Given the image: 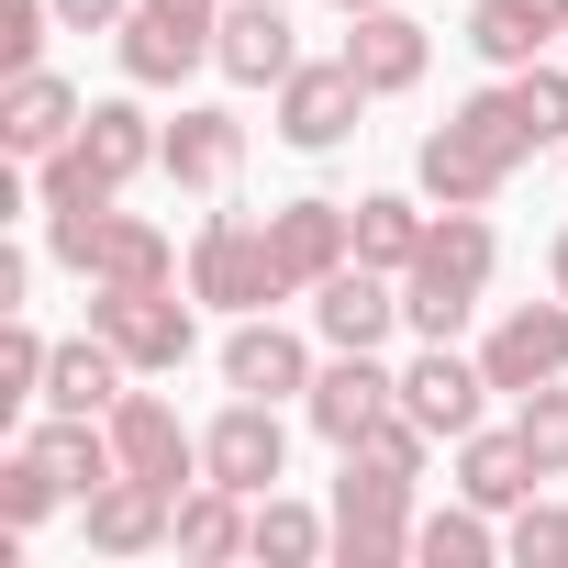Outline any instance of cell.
<instances>
[{"label":"cell","mask_w":568,"mask_h":568,"mask_svg":"<svg viewBox=\"0 0 568 568\" xmlns=\"http://www.w3.org/2000/svg\"><path fill=\"white\" fill-rule=\"evenodd\" d=\"M535 156H546V145H535V123L513 112V79H490V90H468V101L413 145V190H424L435 212H490Z\"/></svg>","instance_id":"1"},{"label":"cell","mask_w":568,"mask_h":568,"mask_svg":"<svg viewBox=\"0 0 568 568\" xmlns=\"http://www.w3.org/2000/svg\"><path fill=\"white\" fill-rule=\"evenodd\" d=\"M145 168H168V123L134 101V79L112 90V101H90L79 112V134L34 168V212H79V201H123Z\"/></svg>","instance_id":"2"},{"label":"cell","mask_w":568,"mask_h":568,"mask_svg":"<svg viewBox=\"0 0 568 568\" xmlns=\"http://www.w3.org/2000/svg\"><path fill=\"white\" fill-rule=\"evenodd\" d=\"M490 278H501L490 212H435L424 256L402 267V335H413V346H457V335L479 324V302H490Z\"/></svg>","instance_id":"3"},{"label":"cell","mask_w":568,"mask_h":568,"mask_svg":"<svg viewBox=\"0 0 568 568\" xmlns=\"http://www.w3.org/2000/svg\"><path fill=\"white\" fill-rule=\"evenodd\" d=\"M45 256L79 278V291H156L190 256L168 245V223L123 212V201H79V212H45Z\"/></svg>","instance_id":"4"},{"label":"cell","mask_w":568,"mask_h":568,"mask_svg":"<svg viewBox=\"0 0 568 568\" xmlns=\"http://www.w3.org/2000/svg\"><path fill=\"white\" fill-rule=\"evenodd\" d=\"M190 302L201 313H278L291 302V278H278V245H267V223H245V212H201V234H190Z\"/></svg>","instance_id":"5"},{"label":"cell","mask_w":568,"mask_h":568,"mask_svg":"<svg viewBox=\"0 0 568 568\" xmlns=\"http://www.w3.org/2000/svg\"><path fill=\"white\" fill-rule=\"evenodd\" d=\"M368 101H379V90H368L346 57H302L291 79L267 90V134L291 145V156H335V145L368 134Z\"/></svg>","instance_id":"6"},{"label":"cell","mask_w":568,"mask_h":568,"mask_svg":"<svg viewBox=\"0 0 568 568\" xmlns=\"http://www.w3.org/2000/svg\"><path fill=\"white\" fill-rule=\"evenodd\" d=\"M190 278H156V291H90V324L134 357V379H179L201 346V302H179Z\"/></svg>","instance_id":"7"},{"label":"cell","mask_w":568,"mask_h":568,"mask_svg":"<svg viewBox=\"0 0 568 568\" xmlns=\"http://www.w3.org/2000/svg\"><path fill=\"white\" fill-rule=\"evenodd\" d=\"M413 479L402 468H368V457H346V479H335V557L346 568H402L413 557Z\"/></svg>","instance_id":"8"},{"label":"cell","mask_w":568,"mask_h":568,"mask_svg":"<svg viewBox=\"0 0 568 568\" xmlns=\"http://www.w3.org/2000/svg\"><path fill=\"white\" fill-rule=\"evenodd\" d=\"M201 479H223V490H245V501L291 479V424H278V402L234 390V402L201 424Z\"/></svg>","instance_id":"9"},{"label":"cell","mask_w":568,"mask_h":568,"mask_svg":"<svg viewBox=\"0 0 568 568\" xmlns=\"http://www.w3.org/2000/svg\"><path fill=\"white\" fill-rule=\"evenodd\" d=\"M402 402V368L379 357V346H324V368H313V390H302V413H313V435L346 457L379 413Z\"/></svg>","instance_id":"10"},{"label":"cell","mask_w":568,"mask_h":568,"mask_svg":"<svg viewBox=\"0 0 568 568\" xmlns=\"http://www.w3.org/2000/svg\"><path fill=\"white\" fill-rule=\"evenodd\" d=\"M267 245H278V278H291V302H313L324 278L357 256V201H324V190L278 201V212H267Z\"/></svg>","instance_id":"11"},{"label":"cell","mask_w":568,"mask_h":568,"mask_svg":"<svg viewBox=\"0 0 568 568\" xmlns=\"http://www.w3.org/2000/svg\"><path fill=\"white\" fill-rule=\"evenodd\" d=\"M479 368H490V390H501V402H524V390L568 379V302H557V291H546V302H513V313L479 335Z\"/></svg>","instance_id":"12"},{"label":"cell","mask_w":568,"mask_h":568,"mask_svg":"<svg viewBox=\"0 0 568 568\" xmlns=\"http://www.w3.org/2000/svg\"><path fill=\"white\" fill-rule=\"evenodd\" d=\"M223 390H256V402H302L313 390V335H291V324H278V313H234V335H223Z\"/></svg>","instance_id":"13"},{"label":"cell","mask_w":568,"mask_h":568,"mask_svg":"<svg viewBox=\"0 0 568 568\" xmlns=\"http://www.w3.org/2000/svg\"><path fill=\"white\" fill-rule=\"evenodd\" d=\"M402 413H413L435 446H457V435H479V413H490V368L457 357V346H413V368H402Z\"/></svg>","instance_id":"14"},{"label":"cell","mask_w":568,"mask_h":568,"mask_svg":"<svg viewBox=\"0 0 568 568\" xmlns=\"http://www.w3.org/2000/svg\"><path fill=\"white\" fill-rule=\"evenodd\" d=\"M79 535H90V557H156L168 535H179V490L168 479H101L90 501H79Z\"/></svg>","instance_id":"15"},{"label":"cell","mask_w":568,"mask_h":568,"mask_svg":"<svg viewBox=\"0 0 568 568\" xmlns=\"http://www.w3.org/2000/svg\"><path fill=\"white\" fill-rule=\"evenodd\" d=\"M379 101H413L424 90V68H435V34L402 12V0H379V12H346V45H335Z\"/></svg>","instance_id":"16"},{"label":"cell","mask_w":568,"mask_h":568,"mask_svg":"<svg viewBox=\"0 0 568 568\" xmlns=\"http://www.w3.org/2000/svg\"><path fill=\"white\" fill-rule=\"evenodd\" d=\"M234 179H245V123L223 101H179V123H168V190L234 201Z\"/></svg>","instance_id":"17"},{"label":"cell","mask_w":568,"mask_h":568,"mask_svg":"<svg viewBox=\"0 0 568 568\" xmlns=\"http://www.w3.org/2000/svg\"><path fill=\"white\" fill-rule=\"evenodd\" d=\"M212 68L234 90H278L302 68V34H291V0H223V34H212Z\"/></svg>","instance_id":"18"},{"label":"cell","mask_w":568,"mask_h":568,"mask_svg":"<svg viewBox=\"0 0 568 568\" xmlns=\"http://www.w3.org/2000/svg\"><path fill=\"white\" fill-rule=\"evenodd\" d=\"M112 446H123V468H134V479H168V490H190V479H201V435L179 424V402H168V390H123V402H112Z\"/></svg>","instance_id":"19"},{"label":"cell","mask_w":568,"mask_h":568,"mask_svg":"<svg viewBox=\"0 0 568 568\" xmlns=\"http://www.w3.org/2000/svg\"><path fill=\"white\" fill-rule=\"evenodd\" d=\"M490 79H513V68H535V57H557L568 45V0H468V34H457Z\"/></svg>","instance_id":"20"},{"label":"cell","mask_w":568,"mask_h":568,"mask_svg":"<svg viewBox=\"0 0 568 568\" xmlns=\"http://www.w3.org/2000/svg\"><path fill=\"white\" fill-rule=\"evenodd\" d=\"M313 335H324V346H390V335H402V278L368 267V256H346L324 291H313Z\"/></svg>","instance_id":"21"},{"label":"cell","mask_w":568,"mask_h":568,"mask_svg":"<svg viewBox=\"0 0 568 568\" xmlns=\"http://www.w3.org/2000/svg\"><path fill=\"white\" fill-rule=\"evenodd\" d=\"M79 112H90V101H79V90H68L57 68H23L12 90H0V145H12L23 168H45V156H57V145L79 134Z\"/></svg>","instance_id":"22"},{"label":"cell","mask_w":568,"mask_h":568,"mask_svg":"<svg viewBox=\"0 0 568 568\" xmlns=\"http://www.w3.org/2000/svg\"><path fill=\"white\" fill-rule=\"evenodd\" d=\"M112 57H123V79H134V90H179L190 68H212V34H201V23H179V12H156V0H134V23L112 34Z\"/></svg>","instance_id":"23"},{"label":"cell","mask_w":568,"mask_h":568,"mask_svg":"<svg viewBox=\"0 0 568 568\" xmlns=\"http://www.w3.org/2000/svg\"><path fill=\"white\" fill-rule=\"evenodd\" d=\"M123 390H134V357H123L101 324H90V335H68V346L45 357V413H112Z\"/></svg>","instance_id":"24"},{"label":"cell","mask_w":568,"mask_h":568,"mask_svg":"<svg viewBox=\"0 0 568 568\" xmlns=\"http://www.w3.org/2000/svg\"><path fill=\"white\" fill-rule=\"evenodd\" d=\"M535 479H546V468H535V446H524L513 424L457 435V490H468L479 513H524V501H535Z\"/></svg>","instance_id":"25"},{"label":"cell","mask_w":568,"mask_h":568,"mask_svg":"<svg viewBox=\"0 0 568 568\" xmlns=\"http://www.w3.org/2000/svg\"><path fill=\"white\" fill-rule=\"evenodd\" d=\"M424 234H435V201H424V190H368V201H357V256H368V267L402 278V267L424 256Z\"/></svg>","instance_id":"26"},{"label":"cell","mask_w":568,"mask_h":568,"mask_svg":"<svg viewBox=\"0 0 568 568\" xmlns=\"http://www.w3.org/2000/svg\"><path fill=\"white\" fill-rule=\"evenodd\" d=\"M245 557H267V568H313V557H335V513H313V501H291V490H256Z\"/></svg>","instance_id":"27"},{"label":"cell","mask_w":568,"mask_h":568,"mask_svg":"<svg viewBox=\"0 0 568 568\" xmlns=\"http://www.w3.org/2000/svg\"><path fill=\"white\" fill-rule=\"evenodd\" d=\"M413 557H424V568H490V557H501V513H479V501L457 490L446 513L413 524Z\"/></svg>","instance_id":"28"},{"label":"cell","mask_w":568,"mask_h":568,"mask_svg":"<svg viewBox=\"0 0 568 568\" xmlns=\"http://www.w3.org/2000/svg\"><path fill=\"white\" fill-rule=\"evenodd\" d=\"M57 501H79V490H68V479H57L34 446H12V457H0V524H23V535H34Z\"/></svg>","instance_id":"29"},{"label":"cell","mask_w":568,"mask_h":568,"mask_svg":"<svg viewBox=\"0 0 568 568\" xmlns=\"http://www.w3.org/2000/svg\"><path fill=\"white\" fill-rule=\"evenodd\" d=\"M513 435L535 446V468H546V479H568V379L524 390V402H513Z\"/></svg>","instance_id":"30"},{"label":"cell","mask_w":568,"mask_h":568,"mask_svg":"<svg viewBox=\"0 0 568 568\" xmlns=\"http://www.w3.org/2000/svg\"><path fill=\"white\" fill-rule=\"evenodd\" d=\"M346 457H368V468H402V479H424V457H435V435H424V424H413V413L390 402V413H379V424H368V435H357Z\"/></svg>","instance_id":"31"},{"label":"cell","mask_w":568,"mask_h":568,"mask_svg":"<svg viewBox=\"0 0 568 568\" xmlns=\"http://www.w3.org/2000/svg\"><path fill=\"white\" fill-rule=\"evenodd\" d=\"M45 357H57V346H45V335H34V324L12 313V335H0V413L45 402Z\"/></svg>","instance_id":"32"},{"label":"cell","mask_w":568,"mask_h":568,"mask_svg":"<svg viewBox=\"0 0 568 568\" xmlns=\"http://www.w3.org/2000/svg\"><path fill=\"white\" fill-rule=\"evenodd\" d=\"M45 34H68V23H57V0H0V68H12V79L45 68Z\"/></svg>","instance_id":"33"},{"label":"cell","mask_w":568,"mask_h":568,"mask_svg":"<svg viewBox=\"0 0 568 568\" xmlns=\"http://www.w3.org/2000/svg\"><path fill=\"white\" fill-rule=\"evenodd\" d=\"M57 23H68V34H123L134 0H57Z\"/></svg>","instance_id":"34"},{"label":"cell","mask_w":568,"mask_h":568,"mask_svg":"<svg viewBox=\"0 0 568 568\" xmlns=\"http://www.w3.org/2000/svg\"><path fill=\"white\" fill-rule=\"evenodd\" d=\"M23 302H34V256L0 245V313H23Z\"/></svg>","instance_id":"35"},{"label":"cell","mask_w":568,"mask_h":568,"mask_svg":"<svg viewBox=\"0 0 568 568\" xmlns=\"http://www.w3.org/2000/svg\"><path fill=\"white\" fill-rule=\"evenodd\" d=\"M546 291L568 302V223H557V245H546Z\"/></svg>","instance_id":"36"},{"label":"cell","mask_w":568,"mask_h":568,"mask_svg":"<svg viewBox=\"0 0 568 568\" xmlns=\"http://www.w3.org/2000/svg\"><path fill=\"white\" fill-rule=\"evenodd\" d=\"M557 568H568V501H557Z\"/></svg>","instance_id":"37"},{"label":"cell","mask_w":568,"mask_h":568,"mask_svg":"<svg viewBox=\"0 0 568 568\" xmlns=\"http://www.w3.org/2000/svg\"><path fill=\"white\" fill-rule=\"evenodd\" d=\"M335 12H379V0H335Z\"/></svg>","instance_id":"38"},{"label":"cell","mask_w":568,"mask_h":568,"mask_svg":"<svg viewBox=\"0 0 568 568\" xmlns=\"http://www.w3.org/2000/svg\"><path fill=\"white\" fill-rule=\"evenodd\" d=\"M557 57H568V45H557Z\"/></svg>","instance_id":"39"}]
</instances>
